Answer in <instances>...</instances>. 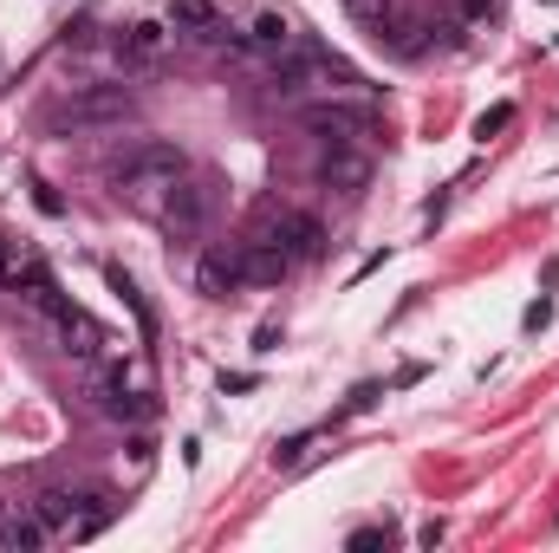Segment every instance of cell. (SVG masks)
Segmentation results:
<instances>
[{
	"label": "cell",
	"mask_w": 559,
	"mask_h": 553,
	"mask_svg": "<svg viewBox=\"0 0 559 553\" xmlns=\"http://www.w3.org/2000/svg\"><path fill=\"white\" fill-rule=\"evenodd\" d=\"M182 169H189V156H182L176 143H138V150H124V156L111 163V189H118L124 202H150V196H163Z\"/></svg>",
	"instance_id": "cell-1"
},
{
	"label": "cell",
	"mask_w": 559,
	"mask_h": 553,
	"mask_svg": "<svg viewBox=\"0 0 559 553\" xmlns=\"http://www.w3.org/2000/svg\"><path fill=\"white\" fill-rule=\"evenodd\" d=\"M124 118H138V98H131L124 85H85V92H72V98L59 105V125H66V131H111V125H124Z\"/></svg>",
	"instance_id": "cell-2"
},
{
	"label": "cell",
	"mask_w": 559,
	"mask_h": 553,
	"mask_svg": "<svg viewBox=\"0 0 559 553\" xmlns=\"http://www.w3.org/2000/svg\"><path fill=\"white\" fill-rule=\"evenodd\" d=\"M209 215H215V183L182 169V176L169 183V196H163V235H169V242H189V235L209 228Z\"/></svg>",
	"instance_id": "cell-3"
},
{
	"label": "cell",
	"mask_w": 559,
	"mask_h": 553,
	"mask_svg": "<svg viewBox=\"0 0 559 553\" xmlns=\"http://www.w3.org/2000/svg\"><path fill=\"white\" fill-rule=\"evenodd\" d=\"M299 125L306 131H319L325 143H365V138H378V111L371 105H352V98H325V105H306L299 111Z\"/></svg>",
	"instance_id": "cell-4"
},
{
	"label": "cell",
	"mask_w": 559,
	"mask_h": 553,
	"mask_svg": "<svg viewBox=\"0 0 559 553\" xmlns=\"http://www.w3.org/2000/svg\"><path fill=\"white\" fill-rule=\"evenodd\" d=\"M319 183L338 189V196H365V183H371V150H365V143H332V150L319 156Z\"/></svg>",
	"instance_id": "cell-5"
},
{
	"label": "cell",
	"mask_w": 559,
	"mask_h": 553,
	"mask_svg": "<svg viewBox=\"0 0 559 553\" xmlns=\"http://www.w3.org/2000/svg\"><path fill=\"white\" fill-rule=\"evenodd\" d=\"M52 541V528L39 521V508L33 502H13V508H0V548L7 553H33Z\"/></svg>",
	"instance_id": "cell-6"
},
{
	"label": "cell",
	"mask_w": 559,
	"mask_h": 553,
	"mask_svg": "<svg viewBox=\"0 0 559 553\" xmlns=\"http://www.w3.org/2000/svg\"><path fill=\"white\" fill-rule=\"evenodd\" d=\"M195 286H202L209 299L241 293V286H248V280H241V248H209V255L195 261Z\"/></svg>",
	"instance_id": "cell-7"
},
{
	"label": "cell",
	"mask_w": 559,
	"mask_h": 553,
	"mask_svg": "<svg viewBox=\"0 0 559 553\" xmlns=\"http://www.w3.org/2000/svg\"><path fill=\"white\" fill-rule=\"evenodd\" d=\"M254 242H274V248H286V255H319V222L280 209V215H267V228H261Z\"/></svg>",
	"instance_id": "cell-8"
},
{
	"label": "cell",
	"mask_w": 559,
	"mask_h": 553,
	"mask_svg": "<svg viewBox=\"0 0 559 553\" xmlns=\"http://www.w3.org/2000/svg\"><path fill=\"white\" fill-rule=\"evenodd\" d=\"M169 20H138V26H124V39H118V52H124V66H156L163 52H169Z\"/></svg>",
	"instance_id": "cell-9"
},
{
	"label": "cell",
	"mask_w": 559,
	"mask_h": 553,
	"mask_svg": "<svg viewBox=\"0 0 559 553\" xmlns=\"http://www.w3.org/2000/svg\"><path fill=\"white\" fill-rule=\"evenodd\" d=\"M286 268H293L286 248H274V242H241V280L248 286H280Z\"/></svg>",
	"instance_id": "cell-10"
},
{
	"label": "cell",
	"mask_w": 559,
	"mask_h": 553,
	"mask_svg": "<svg viewBox=\"0 0 559 553\" xmlns=\"http://www.w3.org/2000/svg\"><path fill=\"white\" fill-rule=\"evenodd\" d=\"M59 339H66V352H79V358H98V345H105V332H98V319L92 313H79V306H66L59 319Z\"/></svg>",
	"instance_id": "cell-11"
},
{
	"label": "cell",
	"mask_w": 559,
	"mask_h": 553,
	"mask_svg": "<svg viewBox=\"0 0 559 553\" xmlns=\"http://www.w3.org/2000/svg\"><path fill=\"white\" fill-rule=\"evenodd\" d=\"M169 26H182V33H195V39H222V13H215L209 0H176V7H169Z\"/></svg>",
	"instance_id": "cell-12"
},
{
	"label": "cell",
	"mask_w": 559,
	"mask_h": 553,
	"mask_svg": "<svg viewBox=\"0 0 559 553\" xmlns=\"http://www.w3.org/2000/svg\"><path fill=\"white\" fill-rule=\"evenodd\" d=\"M248 46H261V52H286V46H293V20L274 13V7L254 13V20H248Z\"/></svg>",
	"instance_id": "cell-13"
},
{
	"label": "cell",
	"mask_w": 559,
	"mask_h": 553,
	"mask_svg": "<svg viewBox=\"0 0 559 553\" xmlns=\"http://www.w3.org/2000/svg\"><path fill=\"white\" fill-rule=\"evenodd\" d=\"M345 20L352 26H365V33H378L384 39V26L397 20V0H345Z\"/></svg>",
	"instance_id": "cell-14"
},
{
	"label": "cell",
	"mask_w": 559,
	"mask_h": 553,
	"mask_svg": "<svg viewBox=\"0 0 559 553\" xmlns=\"http://www.w3.org/2000/svg\"><path fill=\"white\" fill-rule=\"evenodd\" d=\"M79 502H85V495H72V489H46V495H39L33 508H39V521H46V528H72Z\"/></svg>",
	"instance_id": "cell-15"
},
{
	"label": "cell",
	"mask_w": 559,
	"mask_h": 553,
	"mask_svg": "<svg viewBox=\"0 0 559 553\" xmlns=\"http://www.w3.org/2000/svg\"><path fill=\"white\" fill-rule=\"evenodd\" d=\"M98 411H105V416H124V423H138V416H150V404H143V398H131V391L111 378V385L98 391Z\"/></svg>",
	"instance_id": "cell-16"
},
{
	"label": "cell",
	"mask_w": 559,
	"mask_h": 553,
	"mask_svg": "<svg viewBox=\"0 0 559 553\" xmlns=\"http://www.w3.org/2000/svg\"><path fill=\"white\" fill-rule=\"evenodd\" d=\"M495 7H501V0H449V20H455V26H488Z\"/></svg>",
	"instance_id": "cell-17"
},
{
	"label": "cell",
	"mask_w": 559,
	"mask_h": 553,
	"mask_svg": "<svg viewBox=\"0 0 559 553\" xmlns=\"http://www.w3.org/2000/svg\"><path fill=\"white\" fill-rule=\"evenodd\" d=\"M111 286H118V293H124V306H131V313H138V326H143V332H156V313H150V306H143V293H138V286H131V274H124V268H111Z\"/></svg>",
	"instance_id": "cell-18"
},
{
	"label": "cell",
	"mask_w": 559,
	"mask_h": 553,
	"mask_svg": "<svg viewBox=\"0 0 559 553\" xmlns=\"http://www.w3.org/2000/svg\"><path fill=\"white\" fill-rule=\"evenodd\" d=\"M508 125H514V105H495V111L475 118V138H495V131H508Z\"/></svg>",
	"instance_id": "cell-19"
},
{
	"label": "cell",
	"mask_w": 559,
	"mask_h": 553,
	"mask_svg": "<svg viewBox=\"0 0 559 553\" xmlns=\"http://www.w3.org/2000/svg\"><path fill=\"white\" fill-rule=\"evenodd\" d=\"M384 541H391V534H384V528H358V534H352V541H345V548H352V553H371V548H384Z\"/></svg>",
	"instance_id": "cell-20"
},
{
	"label": "cell",
	"mask_w": 559,
	"mask_h": 553,
	"mask_svg": "<svg viewBox=\"0 0 559 553\" xmlns=\"http://www.w3.org/2000/svg\"><path fill=\"white\" fill-rule=\"evenodd\" d=\"M299 449H306V436H286V443L274 449V462H299Z\"/></svg>",
	"instance_id": "cell-21"
},
{
	"label": "cell",
	"mask_w": 559,
	"mask_h": 553,
	"mask_svg": "<svg viewBox=\"0 0 559 553\" xmlns=\"http://www.w3.org/2000/svg\"><path fill=\"white\" fill-rule=\"evenodd\" d=\"M13 268H20V255H13V248H7V242H0V286H7V280H13Z\"/></svg>",
	"instance_id": "cell-22"
}]
</instances>
